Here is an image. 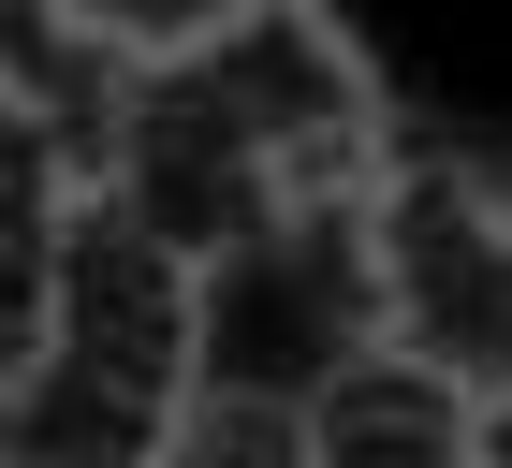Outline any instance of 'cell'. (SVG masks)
<instances>
[{
  "instance_id": "obj_1",
  "label": "cell",
  "mask_w": 512,
  "mask_h": 468,
  "mask_svg": "<svg viewBox=\"0 0 512 468\" xmlns=\"http://www.w3.org/2000/svg\"><path fill=\"white\" fill-rule=\"evenodd\" d=\"M191 59V88L249 132V161L278 176V205H322V191H381L395 161V117H381V74L366 44L322 15V0H220L191 30H161Z\"/></svg>"
},
{
  "instance_id": "obj_2",
  "label": "cell",
  "mask_w": 512,
  "mask_h": 468,
  "mask_svg": "<svg viewBox=\"0 0 512 468\" xmlns=\"http://www.w3.org/2000/svg\"><path fill=\"white\" fill-rule=\"evenodd\" d=\"M395 351L381 322V234H366V191L278 205L249 249L205 264V395H278L308 410L337 366Z\"/></svg>"
},
{
  "instance_id": "obj_3",
  "label": "cell",
  "mask_w": 512,
  "mask_h": 468,
  "mask_svg": "<svg viewBox=\"0 0 512 468\" xmlns=\"http://www.w3.org/2000/svg\"><path fill=\"white\" fill-rule=\"evenodd\" d=\"M366 234H381L395 351H425L439 381L512 410V191L454 147H395L381 191H366Z\"/></svg>"
},
{
  "instance_id": "obj_4",
  "label": "cell",
  "mask_w": 512,
  "mask_h": 468,
  "mask_svg": "<svg viewBox=\"0 0 512 468\" xmlns=\"http://www.w3.org/2000/svg\"><path fill=\"white\" fill-rule=\"evenodd\" d=\"M44 366L132 395V410H191L205 395V264L161 249L118 191H74L44 234Z\"/></svg>"
},
{
  "instance_id": "obj_5",
  "label": "cell",
  "mask_w": 512,
  "mask_h": 468,
  "mask_svg": "<svg viewBox=\"0 0 512 468\" xmlns=\"http://www.w3.org/2000/svg\"><path fill=\"white\" fill-rule=\"evenodd\" d=\"M88 191H118L132 220L161 234V249H191V264H220V249H249V234L278 220V176L249 161V132L191 88V59L176 44H132V88H118V132H103V176Z\"/></svg>"
},
{
  "instance_id": "obj_6",
  "label": "cell",
  "mask_w": 512,
  "mask_h": 468,
  "mask_svg": "<svg viewBox=\"0 0 512 468\" xmlns=\"http://www.w3.org/2000/svg\"><path fill=\"white\" fill-rule=\"evenodd\" d=\"M132 44H147V30H103L88 0H0V103L30 117L74 176H103V132H118Z\"/></svg>"
},
{
  "instance_id": "obj_7",
  "label": "cell",
  "mask_w": 512,
  "mask_h": 468,
  "mask_svg": "<svg viewBox=\"0 0 512 468\" xmlns=\"http://www.w3.org/2000/svg\"><path fill=\"white\" fill-rule=\"evenodd\" d=\"M469 439H483V395L439 381L425 351H366V366H337L308 395V454L322 468H469Z\"/></svg>"
},
{
  "instance_id": "obj_8",
  "label": "cell",
  "mask_w": 512,
  "mask_h": 468,
  "mask_svg": "<svg viewBox=\"0 0 512 468\" xmlns=\"http://www.w3.org/2000/svg\"><path fill=\"white\" fill-rule=\"evenodd\" d=\"M161 468H322V454H308V410H278V395H191Z\"/></svg>"
},
{
  "instance_id": "obj_9",
  "label": "cell",
  "mask_w": 512,
  "mask_h": 468,
  "mask_svg": "<svg viewBox=\"0 0 512 468\" xmlns=\"http://www.w3.org/2000/svg\"><path fill=\"white\" fill-rule=\"evenodd\" d=\"M74 191H88V176H74L59 147H44V132H30L15 103H0V234H44V220H59Z\"/></svg>"
},
{
  "instance_id": "obj_10",
  "label": "cell",
  "mask_w": 512,
  "mask_h": 468,
  "mask_svg": "<svg viewBox=\"0 0 512 468\" xmlns=\"http://www.w3.org/2000/svg\"><path fill=\"white\" fill-rule=\"evenodd\" d=\"M44 234H0V410H15V381L44 366Z\"/></svg>"
},
{
  "instance_id": "obj_11",
  "label": "cell",
  "mask_w": 512,
  "mask_h": 468,
  "mask_svg": "<svg viewBox=\"0 0 512 468\" xmlns=\"http://www.w3.org/2000/svg\"><path fill=\"white\" fill-rule=\"evenodd\" d=\"M469 468H512V410H483V439H469Z\"/></svg>"
}]
</instances>
